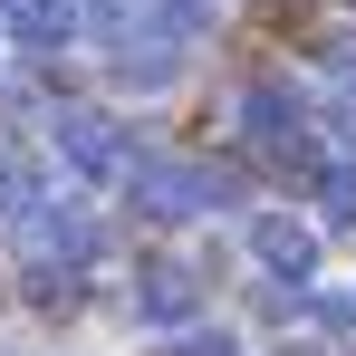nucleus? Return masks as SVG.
I'll return each mask as SVG.
<instances>
[{
    "label": "nucleus",
    "mask_w": 356,
    "mask_h": 356,
    "mask_svg": "<svg viewBox=\"0 0 356 356\" xmlns=\"http://www.w3.org/2000/svg\"><path fill=\"white\" fill-rule=\"evenodd\" d=\"M49 135H58V154L77 164V174H116V164H125L116 125L97 116V106H58V116H49Z\"/></svg>",
    "instance_id": "5"
},
{
    "label": "nucleus",
    "mask_w": 356,
    "mask_h": 356,
    "mask_svg": "<svg viewBox=\"0 0 356 356\" xmlns=\"http://www.w3.org/2000/svg\"><path fill=\"white\" fill-rule=\"evenodd\" d=\"M318 58H327V77H356V29H337V39H318Z\"/></svg>",
    "instance_id": "11"
},
{
    "label": "nucleus",
    "mask_w": 356,
    "mask_h": 356,
    "mask_svg": "<svg viewBox=\"0 0 356 356\" xmlns=\"http://www.w3.org/2000/svg\"><path fill=\"white\" fill-rule=\"evenodd\" d=\"M10 222H19V260H29V270H77V260L97 250L87 202H49V193H29Z\"/></svg>",
    "instance_id": "2"
},
{
    "label": "nucleus",
    "mask_w": 356,
    "mask_h": 356,
    "mask_svg": "<svg viewBox=\"0 0 356 356\" xmlns=\"http://www.w3.org/2000/svg\"><path fill=\"white\" fill-rule=\"evenodd\" d=\"M125 193L145 222H193V212H222L241 202V174L232 164H174V154H135L125 164Z\"/></svg>",
    "instance_id": "1"
},
{
    "label": "nucleus",
    "mask_w": 356,
    "mask_h": 356,
    "mask_svg": "<svg viewBox=\"0 0 356 356\" xmlns=\"http://www.w3.org/2000/svg\"><path fill=\"white\" fill-rule=\"evenodd\" d=\"M106 67H116V87L154 97V87H174V77H183V49L164 39V29H125V49H116Z\"/></svg>",
    "instance_id": "7"
},
{
    "label": "nucleus",
    "mask_w": 356,
    "mask_h": 356,
    "mask_svg": "<svg viewBox=\"0 0 356 356\" xmlns=\"http://www.w3.org/2000/svg\"><path fill=\"white\" fill-rule=\"evenodd\" d=\"M29 193H39V154H19V145H0V222H10V212H19Z\"/></svg>",
    "instance_id": "9"
},
{
    "label": "nucleus",
    "mask_w": 356,
    "mask_h": 356,
    "mask_svg": "<svg viewBox=\"0 0 356 356\" xmlns=\"http://www.w3.org/2000/svg\"><path fill=\"white\" fill-rule=\"evenodd\" d=\"M164 356H232V337H222V327H212V337H174Z\"/></svg>",
    "instance_id": "12"
},
{
    "label": "nucleus",
    "mask_w": 356,
    "mask_h": 356,
    "mask_svg": "<svg viewBox=\"0 0 356 356\" xmlns=\"http://www.w3.org/2000/svg\"><path fill=\"white\" fill-rule=\"evenodd\" d=\"M241 135H250V145H260L270 164H298V174L318 164V145H308V106H298V97L280 87V77L241 87Z\"/></svg>",
    "instance_id": "3"
},
{
    "label": "nucleus",
    "mask_w": 356,
    "mask_h": 356,
    "mask_svg": "<svg viewBox=\"0 0 356 356\" xmlns=\"http://www.w3.org/2000/svg\"><path fill=\"white\" fill-rule=\"evenodd\" d=\"M289 356H308V347H289Z\"/></svg>",
    "instance_id": "14"
},
{
    "label": "nucleus",
    "mask_w": 356,
    "mask_h": 356,
    "mask_svg": "<svg viewBox=\"0 0 356 356\" xmlns=\"http://www.w3.org/2000/svg\"><path fill=\"white\" fill-rule=\"evenodd\" d=\"M10 39L29 58H58V49H77V10L67 0H10Z\"/></svg>",
    "instance_id": "8"
},
{
    "label": "nucleus",
    "mask_w": 356,
    "mask_h": 356,
    "mask_svg": "<svg viewBox=\"0 0 356 356\" xmlns=\"http://www.w3.org/2000/svg\"><path fill=\"white\" fill-rule=\"evenodd\" d=\"M318 202H327V232H356V164H327L318 174Z\"/></svg>",
    "instance_id": "10"
},
{
    "label": "nucleus",
    "mask_w": 356,
    "mask_h": 356,
    "mask_svg": "<svg viewBox=\"0 0 356 356\" xmlns=\"http://www.w3.org/2000/svg\"><path fill=\"white\" fill-rule=\"evenodd\" d=\"M250 250H260V270L289 280V289H308V270H318V232L289 222V212H260V222H250Z\"/></svg>",
    "instance_id": "4"
},
{
    "label": "nucleus",
    "mask_w": 356,
    "mask_h": 356,
    "mask_svg": "<svg viewBox=\"0 0 356 356\" xmlns=\"http://www.w3.org/2000/svg\"><path fill=\"white\" fill-rule=\"evenodd\" d=\"M202 308V280L183 270V260H154V270H135V318L145 327H183Z\"/></svg>",
    "instance_id": "6"
},
{
    "label": "nucleus",
    "mask_w": 356,
    "mask_h": 356,
    "mask_svg": "<svg viewBox=\"0 0 356 356\" xmlns=\"http://www.w3.org/2000/svg\"><path fill=\"white\" fill-rule=\"evenodd\" d=\"M0 10H10V0H0Z\"/></svg>",
    "instance_id": "15"
},
{
    "label": "nucleus",
    "mask_w": 356,
    "mask_h": 356,
    "mask_svg": "<svg viewBox=\"0 0 356 356\" xmlns=\"http://www.w3.org/2000/svg\"><path fill=\"white\" fill-rule=\"evenodd\" d=\"M327 125H337V145H347V164H356V97H337V116H327Z\"/></svg>",
    "instance_id": "13"
}]
</instances>
